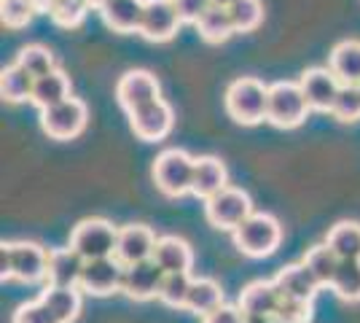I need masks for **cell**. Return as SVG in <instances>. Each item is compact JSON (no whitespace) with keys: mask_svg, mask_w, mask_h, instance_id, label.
I'll return each mask as SVG.
<instances>
[{"mask_svg":"<svg viewBox=\"0 0 360 323\" xmlns=\"http://www.w3.org/2000/svg\"><path fill=\"white\" fill-rule=\"evenodd\" d=\"M49 270V248L32 240H8L0 246V277L19 283H41Z\"/></svg>","mask_w":360,"mask_h":323,"instance_id":"obj_1","label":"cell"},{"mask_svg":"<svg viewBox=\"0 0 360 323\" xmlns=\"http://www.w3.org/2000/svg\"><path fill=\"white\" fill-rule=\"evenodd\" d=\"M266 103H269V87L253 76L234 78L226 87V113L242 127H255V124L266 122Z\"/></svg>","mask_w":360,"mask_h":323,"instance_id":"obj_2","label":"cell"},{"mask_svg":"<svg viewBox=\"0 0 360 323\" xmlns=\"http://www.w3.org/2000/svg\"><path fill=\"white\" fill-rule=\"evenodd\" d=\"M231 240L242 256L248 259H266L277 253L283 243V227L271 213H253L231 232Z\"/></svg>","mask_w":360,"mask_h":323,"instance_id":"obj_3","label":"cell"},{"mask_svg":"<svg viewBox=\"0 0 360 323\" xmlns=\"http://www.w3.org/2000/svg\"><path fill=\"white\" fill-rule=\"evenodd\" d=\"M194 165L196 156L186 154L183 148H165L162 154H156L150 165L153 184L169 200L186 197L191 194V186H194Z\"/></svg>","mask_w":360,"mask_h":323,"instance_id":"obj_4","label":"cell"},{"mask_svg":"<svg viewBox=\"0 0 360 323\" xmlns=\"http://www.w3.org/2000/svg\"><path fill=\"white\" fill-rule=\"evenodd\" d=\"M309 103L301 92L299 81H274L269 84L266 122L277 129H296L309 116Z\"/></svg>","mask_w":360,"mask_h":323,"instance_id":"obj_5","label":"cell"},{"mask_svg":"<svg viewBox=\"0 0 360 323\" xmlns=\"http://www.w3.org/2000/svg\"><path fill=\"white\" fill-rule=\"evenodd\" d=\"M116 237H119V227H113L108 218L91 215V218H84V221L75 224L68 246L73 248L84 262H91V259L113 256L116 253Z\"/></svg>","mask_w":360,"mask_h":323,"instance_id":"obj_6","label":"cell"},{"mask_svg":"<svg viewBox=\"0 0 360 323\" xmlns=\"http://www.w3.org/2000/svg\"><path fill=\"white\" fill-rule=\"evenodd\" d=\"M253 215V200L237 186H226L215 197L205 200V218L215 229L234 232L245 218Z\"/></svg>","mask_w":360,"mask_h":323,"instance_id":"obj_7","label":"cell"},{"mask_svg":"<svg viewBox=\"0 0 360 323\" xmlns=\"http://www.w3.org/2000/svg\"><path fill=\"white\" fill-rule=\"evenodd\" d=\"M89 122V108L78 97H68L60 106L41 110V129L51 140H73L78 138Z\"/></svg>","mask_w":360,"mask_h":323,"instance_id":"obj_8","label":"cell"},{"mask_svg":"<svg viewBox=\"0 0 360 323\" xmlns=\"http://www.w3.org/2000/svg\"><path fill=\"white\" fill-rule=\"evenodd\" d=\"M172 124H175L172 106L167 100H162V97L129 113V127H132L135 138L143 140V143H159V140H165L169 135V129H172Z\"/></svg>","mask_w":360,"mask_h":323,"instance_id":"obj_9","label":"cell"},{"mask_svg":"<svg viewBox=\"0 0 360 323\" xmlns=\"http://www.w3.org/2000/svg\"><path fill=\"white\" fill-rule=\"evenodd\" d=\"M180 25L183 22H180L172 0H146L137 35H143L150 44H167V41H172L178 35Z\"/></svg>","mask_w":360,"mask_h":323,"instance_id":"obj_10","label":"cell"},{"mask_svg":"<svg viewBox=\"0 0 360 323\" xmlns=\"http://www.w3.org/2000/svg\"><path fill=\"white\" fill-rule=\"evenodd\" d=\"M159 97H162V87H159V78L153 76L150 70L135 68V70H127L116 81V100H119V106L127 113L148 106V103L159 100Z\"/></svg>","mask_w":360,"mask_h":323,"instance_id":"obj_11","label":"cell"},{"mask_svg":"<svg viewBox=\"0 0 360 323\" xmlns=\"http://www.w3.org/2000/svg\"><path fill=\"white\" fill-rule=\"evenodd\" d=\"M121 283H124V264L116 256H105L84 264L78 289L86 296H110L121 291Z\"/></svg>","mask_w":360,"mask_h":323,"instance_id":"obj_12","label":"cell"},{"mask_svg":"<svg viewBox=\"0 0 360 323\" xmlns=\"http://www.w3.org/2000/svg\"><path fill=\"white\" fill-rule=\"evenodd\" d=\"M156 232L150 229L148 224H124L119 227V237H116V259L124 267H132V264L148 262L153 259V251H156Z\"/></svg>","mask_w":360,"mask_h":323,"instance_id":"obj_13","label":"cell"},{"mask_svg":"<svg viewBox=\"0 0 360 323\" xmlns=\"http://www.w3.org/2000/svg\"><path fill=\"white\" fill-rule=\"evenodd\" d=\"M165 270L159 264L148 259V262L124 267V283H121V293H127L135 302H148V299H159L162 283H165Z\"/></svg>","mask_w":360,"mask_h":323,"instance_id":"obj_14","label":"cell"},{"mask_svg":"<svg viewBox=\"0 0 360 323\" xmlns=\"http://www.w3.org/2000/svg\"><path fill=\"white\" fill-rule=\"evenodd\" d=\"M301 92L307 97V103L312 110H323V113H330L333 108V100L342 89L339 78L330 73V68H307L299 78Z\"/></svg>","mask_w":360,"mask_h":323,"instance_id":"obj_15","label":"cell"},{"mask_svg":"<svg viewBox=\"0 0 360 323\" xmlns=\"http://www.w3.org/2000/svg\"><path fill=\"white\" fill-rule=\"evenodd\" d=\"M274 286L283 296H290V299H304V302H312L320 291V283L317 277L307 270L304 262L296 264H285L277 275H274Z\"/></svg>","mask_w":360,"mask_h":323,"instance_id":"obj_16","label":"cell"},{"mask_svg":"<svg viewBox=\"0 0 360 323\" xmlns=\"http://www.w3.org/2000/svg\"><path fill=\"white\" fill-rule=\"evenodd\" d=\"M38 299L57 323H73L81 315L84 291L78 286H46Z\"/></svg>","mask_w":360,"mask_h":323,"instance_id":"obj_17","label":"cell"},{"mask_svg":"<svg viewBox=\"0 0 360 323\" xmlns=\"http://www.w3.org/2000/svg\"><path fill=\"white\" fill-rule=\"evenodd\" d=\"M229 186V170L218 156H196L194 165V186H191V194L199 200H210L218 191H224Z\"/></svg>","mask_w":360,"mask_h":323,"instance_id":"obj_18","label":"cell"},{"mask_svg":"<svg viewBox=\"0 0 360 323\" xmlns=\"http://www.w3.org/2000/svg\"><path fill=\"white\" fill-rule=\"evenodd\" d=\"M143 8H146V0H103L97 6L103 22L113 32H121V35L137 32L140 19H143Z\"/></svg>","mask_w":360,"mask_h":323,"instance_id":"obj_19","label":"cell"},{"mask_svg":"<svg viewBox=\"0 0 360 323\" xmlns=\"http://www.w3.org/2000/svg\"><path fill=\"white\" fill-rule=\"evenodd\" d=\"M330 73L339 78L342 87H360V41L347 38L339 41L328 54Z\"/></svg>","mask_w":360,"mask_h":323,"instance_id":"obj_20","label":"cell"},{"mask_svg":"<svg viewBox=\"0 0 360 323\" xmlns=\"http://www.w3.org/2000/svg\"><path fill=\"white\" fill-rule=\"evenodd\" d=\"M84 259L73 248H49V270H46V286H78L84 272Z\"/></svg>","mask_w":360,"mask_h":323,"instance_id":"obj_21","label":"cell"},{"mask_svg":"<svg viewBox=\"0 0 360 323\" xmlns=\"http://www.w3.org/2000/svg\"><path fill=\"white\" fill-rule=\"evenodd\" d=\"M237 305L245 315H271L277 312L280 305V291L274 286V280H250L240 291Z\"/></svg>","mask_w":360,"mask_h":323,"instance_id":"obj_22","label":"cell"},{"mask_svg":"<svg viewBox=\"0 0 360 323\" xmlns=\"http://www.w3.org/2000/svg\"><path fill=\"white\" fill-rule=\"evenodd\" d=\"M153 262L159 264L167 275L169 272H191V267H194V251L178 234H165V237L156 240Z\"/></svg>","mask_w":360,"mask_h":323,"instance_id":"obj_23","label":"cell"},{"mask_svg":"<svg viewBox=\"0 0 360 323\" xmlns=\"http://www.w3.org/2000/svg\"><path fill=\"white\" fill-rule=\"evenodd\" d=\"M68 97H70V76L65 70H60V68H54L51 73L35 78L30 103L44 110V108L60 106Z\"/></svg>","mask_w":360,"mask_h":323,"instance_id":"obj_24","label":"cell"},{"mask_svg":"<svg viewBox=\"0 0 360 323\" xmlns=\"http://www.w3.org/2000/svg\"><path fill=\"white\" fill-rule=\"evenodd\" d=\"M221 305H224V289L218 280H212V277H194L191 280V289H188L186 305H183L186 312H194L199 318H205L207 312H212Z\"/></svg>","mask_w":360,"mask_h":323,"instance_id":"obj_25","label":"cell"},{"mask_svg":"<svg viewBox=\"0 0 360 323\" xmlns=\"http://www.w3.org/2000/svg\"><path fill=\"white\" fill-rule=\"evenodd\" d=\"M194 27H196V32H199V38H202L205 44H212V46L226 44V41L237 32L234 25H231L229 8H221V6H210L205 14L199 16V22H196Z\"/></svg>","mask_w":360,"mask_h":323,"instance_id":"obj_26","label":"cell"},{"mask_svg":"<svg viewBox=\"0 0 360 323\" xmlns=\"http://www.w3.org/2000/svg\"><path fill=\"white\" fill-rule=\"evenodd\" d=\"M326 243H328V248L342 262L360 259V224L358 221H339V224H333L328 229Z\"/></svg>","mask_w":360,"mask_h":323,"instance_id":"obj_27","label":"cell"},{"mask_svg":"<svg viewBox=\"0 0 360 323\" xmlns=\"http://www.w3.org/2000/svg\"><path fill=\"white\" fill-rule=\"evenodd\" d=\"M32 87H35V78L25 70V68H19V65H8V68H3V73H0V97L6 100V103H25V100H30L32 97Z\"/></svg>","mask_w":360,"mask_h":323,"instance_id":"obj_28","label":"cell"},{"mask_svg":"<svg viewBox=\"0 0 360 323\" xmlns=\"http://www.w3.org/2000/svg\"><path fill=\"white\" fill-rule=\"evenodd\" d=\"M301 262L307 264V270L317 277L320 286H330V280L339 270V256L328 248V243H317V246L307 248V253L301 256Z\"/></svg>","mask_w":360,"mask_h":323,"instance_id":"obj_29","label":"cell"},{"mask_svg":"<svg viewBox=\"0 0 360 323\" xmlns=\"http://www.w3.org/2000/svg\"><path fill=\"white\" fill-rule=\"evenodd\" d=\"M328 289L342 302H360V259L339 262V270H336Z\"/></svg>","mask_w":360,"mask_h":323,"instance_id":"obj_30","label":"cell"},{"mask_svg":"<svg viewBox=\"0 0 360 323\" xmlns=\"http://www.w3.org/2000/svg\"><path fill=\"white\" fill-rule=\"evenodd\" d=\"M16 65L25 68L32 78L46 76V73H51V70L57 68V65H54V51L41 46V44H27V46L19 49V51H16Z\"/></svg>","mask_w":360,"mask_h":323,"instance_id":"obj_31","label":"cell"},{"mask_svg":"<svg viewBox=\"0 0 360 323\" xmlns=\"http://www.w3.org/2000/svg\"><path fill=\"white\" fill-rule=\"evenodd\" d=\"M91 8H94V6H91L89 0H54V3L49 6V16H51V22H54L57 27L73 30V27H78V25L84 22L86 11H91Z\"/></svg>","mask_w":360,"mask_h":323,"instance_id":"obj_32","label":"cell"},{"mask_svg":"<svg viewBox=\"0 0 360 323\" xmlns=\"http://www.w3.org/2000/svg\"><path fill=\"white\" fill-rule=\"evenodd\" d=\"M229 16L237 32H253L264 22V3L261 0H237L229 6Z\"/></svg>","mask_w":360,"mask_h":323,"instance_id":"obj_33","label":"cell"},{"mask_svg":"<svg viewBox=\"0 0 360 323\" xmlns=\"http://www.w3.org/2000/svg\"><path fill=\"white\" fill-rule=\"evenodd\" d=\"M191 280H194L191 272H169V275H165L162 291H159V302L172 310H183L188 289H191Z\"/></svg>","mask_w":360,"mask_h":323,"instance_id":"obj_34","label":"cell"},{"mask_svg":"<svg viewBox=\"0 0 360 323\" xmlns=\"http://www.w3.org/2000/svg\"><path fill=\"white\" fill-rule=\"evenodd\" d=\"M35 14H38V8L32 0H0V19H3V27H8V30L27 27L35 19Z\"/></svg>","mask_w":360,"mask_h":323,"instance_id":"obj_35","label":"cell"},{"mask_svg":"<svg viewBox=\"0 0 360 323\" xmlns=\"http://www.w3.org/2000/svg\"><path fill=\"white\" fill-rule=\"evenodd\" d=\"M330 116L342 124H355L360 122V89L358 87H342L333 108H330Z\"/></svg>","mask_w":360,"mask_h":323,"instance_id":"obj_36","label":"cell"},{"mask_svg":"<svg viewBox=\"0 0 360 323\" xmlns=\"http://www.w3.org/2000/svg\"><path fill=\"white\" fill-rule=\"evenodd\" d=\"M274 321L280 323H309L312 321V302L304 299H290L280 293V305L274 312Z\"/></svg>","mask_w":360,"mask_h":323,"instance_id":"obj_37","label":"cell"},{"mask_svg":"<svg viewBox=\"0 0 360 323\" xmlns=\"http://www.w3.org/2000/svg\"><path fill=\"white\" fill-rule=\"evenodd\" d=\"M11 323H57L51 318V312L44 308L41 299H32V302H25L14 310L11 315Z\"/></svg>","mask_w":360,"mask_h":323,"instance_id":"obj_38","label":"cell"},{"mask_svg":"<svg viewBox=\"0 0 360 323\" xmlns=\"http://www.w3.org/2000/svg\"><path fill=\"white\" fill-rule=\"evenodd\" d=\"M172 6H175V11H178L183 25H196L199 16L205 14L212 3L210 0H172Z\"/></svg>","mask_w":360,"mask_h":323,"instance_id":"obj_39","label":"cell"},{"mask_svg":"<svg viewBox=\"0 0 360 323\" xmlns=\"http://www.w3.org/2000/svg\"><path fill=\"white\" fill-rule=\"evenodd\" d=\"M202 323H245V312L240 310V305H221L215 308L212 312H207Z\"/></svg>","mask_w":360,"mask_h":323,"instance_id":"obj_40","label":"cell"},{"mask_svg":"<svg viewBox=\"0 0 360 323\" xmlns=\"http://www.w3.org/2000/svg\"><path fill=\"white\" fill-rule=\"evenodd\" d=\"M245 323H277L271 315H245Z\"/></svg>","mask_w":360,"mask_h":323,"instance_id":"obj_41","label":"cell"},{"mask_svg":"<svg viewBox=\"0 0 360 323\" xmlns=\"http://www.w3.org/2000/svg\"><path fill=\"white\" fill-rule=\"evenodd\" d=\"M212 6H221V8H229V6H234L237 0H210Z\"/></svg>","mask_w":360,"mask_h":323,"instance_id":"obj_42","label":"cell"},{"mask_svg":"<svg viewBox=\"0 0 360 323\" xmlns=\"http://www.w3.org/2000/svg\"><path fill=\"white\" fill-rule=\"evenodd\" d=\"M91 6H94V8H97V6H100V3H103V0H89Z\"/></svg>","mask_w":360,"mask_h":323,"instance_id":"obj_43","label":"cell"},{"mask_svg":"<svg viewBox=\"0 0 360 323\" xmlns=\"http://www.w3.org/2000/svg\"><path fill=\"white\" fill-rule=\"evenodd\" d=\"M32 3H35V0H32Z\"/></svg>","mask_w":360,"mask_h":323,"instance_id":"obj_44","label":"cell"},{"mask_svg":"<svg viewBox=\"0 0 360 323\" xmlns=\"http://www.w3.org/2000/svg\"><path fill=\"white\" fill-rule=\"evenodd\" d=\"M277 323H280V321H277Z\"/></svg>","mask_w":360,"mask_h":323,"instance_id":"obj_45","label":"cell"},{"mask_svg":"<svg viewBox=\"0 0 360 323\" xmlns=\"http://www.w3.org/2000/svg\"><path fill=\"white\" fill-rule=\"evenodd\" d=\"M358 89H360V87H358Z\"/></svg>","mask_w":360,"mask_h":323,"instance_id":"obj_46","label":"cell"}]
</instances>
